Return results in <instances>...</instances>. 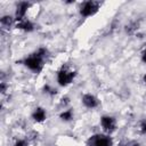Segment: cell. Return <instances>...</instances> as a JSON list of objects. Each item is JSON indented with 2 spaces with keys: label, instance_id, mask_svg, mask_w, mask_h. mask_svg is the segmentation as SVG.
<instances>
[{
  "label": "cell",
  "instance_id": "1",
  "mask_svg": "<svg viewBox=\"0 0 146 146\" xmlns=\"http://www.w3.org/2000/svg\"><path fill=\"white\" fill-rule=\"evenodd\" d=\"M47 52L48 51L46 48H42V47L39 48L38 50H35L33 54H31L23 60L24 66L34 73H40L43 68V63H44Z\"/></svg>",
  "mask_w": 146,
  "mask_h": 146
},
{
  "label": "cell",
  "instance_id": "2",
  "mask_svg": "<svg viewBox=\"0 0 146 146\" xmlns=\"http://www.w3.org/2000/svg\"><path fill=\"white\" fill-rule=\"evenodd\" d=\"M75 78V73L73 70L68 68V67H62L58 72H57V82L59 86L62 87H66L70 83H72V81Z\"/></svg>",
  "mask_w": 146,
  "mask_h": 146
},
{
  "label": "cell",
  "instance_id": "3",
  "mask_svg": "<svg viewBox=\"0 0 146 146\" xmlns=\"http://www.w3.org/2000/svg\"><path fill=\"white\" fill-rule=\"evenodd\" d=\"M88 144L89 146H112L113 141L108 135L98 133V135H94L92 137H90Z\"/></svg>",
  "mask_w": 146,
  "mask_h": 146
},
{
  "label": "cell",
  "instance_id": "4",
  "mask_svg": "<svg viewBox=\"0 0 146 146\" xmlns=\"http://www.w3.org/2000/svg\"><path fill=\"white\" fill-rule=\"evenodd\" d=\"M99 9V3L96 1H86L80 8V15L82 17H90L95 15Z\"/></svg>",
  "mask_w": 146,
  "mask_h": 146
},
{
  "label": "cell",
  "instance_id": "5",
  "mask_svg": "<svg viewBox=\"0 0 146 146\" xmlns=\"http://www.w3.org/2000/svg\"><path fill=\"white\" fill-rule=\"evenodd\" d=\"M100 125H102L104 131L111 133V132H113L116 129V121H115V119L113 116L104 115L100 119Z\"/></svg>",
  "mask_w": 146,
  "mask_h": 146
},
{
  "label": "cell",
  "instance_id": "6",
  "mask_svg": "<svg viewBox=\"0 0 146 146\" xmlns=\"http://www.w3.org/2000/svg\"><path fill=\"white\" fill-rule=\"evenodd\" d=\"M82 104L87 108H95L98 106V99L91 94H84L82 96Z\"/></svg>",
  "mask_w": 146,
  "mask_h": 146
},
{
  "label": "cell",
  "instance_id": "7",
  "mask_svg": "<svg viewBox=\"0 0 146 146\" xmlns=\"http://www.w3.org/2000/svg\"><path fill=\"white\" fill-rule=\"evenodd\" d=\"M15 25L17 29L22 30V31H25V32H31L34 30V25L33 23L27 19V18H23V19H19V21H16L15 22Z\"/></svg>",
  "mask_w": 146,
  "mask_h": 146
},
{
  "label": "cell",
  "instance_id": "8",
  "mask_svg": "<svg viewBox=\"0 0 146 146\" xmlns=\"http://www.w3.org/2000/svg\"><path fill=\"white\" fill-rule=\"evenodd\" d=\"M32 119L38 122V123H41L43 122L46 119H47V113H46V110L42 108V107H36L33 113H32Z\"/></svg>",
  "mask_w": 146,
  "mask_h": 146
},
{
  "label": "cell",
  "instance_id": "9",
  "mask_svg": "<svg viewBox=\"0 0 146 146\" xmlns=\"http://www.w3.org/2000/svg\"><path fill=\"white\" fill-rule=\"evenodd\" d=\"M13 23H15V18H13L11 16H9V15H6V16H2L1 17V25H2V27H8V26H10Z\"/></svg>",
  "mask_w": 146,
  "mask_h": 146
},
{
  "label": "cell",
  "instance_id": "10",
  "mask_svg": "<svg viewBox=\"0 0 146 146\" xmlns=\"http://www.w3.org/2000/svg\"><path fill=\"white\" fill-rule=\"evenodd\" d=\"M59 117H60L63 121H65V122H67V121H71V120L73 119V112H72L71 110H66V111H63V112L59 114Z\"/></svg>",
  "mask_w": 146,
  "mask_h": 146
},
{
  "label": "cell",
  "instance_id": "11",
  "mask_svg": "<svg viewBox=\"0 0 146 146\" xmlns=\"http://www.w3.org/2000/svg\"><path fill=\"white\" fill-rule=\"evenodd\" d=\"M15 146H29V144L25 139H17L15 143Z\"/></svg>",
  "mask_w": 146,
  "mask_h": 146
},
{
  "label": "cell",
  "instance_id": "12",
  "mask_svg": "<svg viewBox=\"0 0 146 146\" xmlns=\"http://www.w3.org/2000/svg\"><path fill=\"white\" fill-rule=\"evenodd\" d=\"M140 131H141V133L146 135V120L141 121V123H140Z\"/></svg>",
  "mask_w": 146,
  "mask_h": 146
},
{
  "label": "cell",
  "instance_id": "13",
  "mask_svg": "<svg viewBox=\"0 0 146 146\" xmlns=\"http://www.w3.org/2000/svg\"><path fill=\"white\" fill-rule=\"evenodd\" d=\"M141 60H143L144 63H146V49L141 52Z\"/></svg>",
  "mask_w": 146,
  "mask_h": 146
},
{
  "label": "cell",
  "instance_id": "14",
  "mask_svg": "<svg viewBox=\"0 0 146 146\" xmlns=\"http://www.w3.org/2000/svg\"><path fill=\"white\" fill-rule=\"evenodd\" d=\"M143 79H144V82H146V73L144 74V78H143Z\"/></svg>",
  "mask_w": 146,
  "mask_h": 146
},
{
  "label": "cell",
  "instance_id": "15",
  "mask_svg": "<svg viewBox=\"0 0 146 146\" xmlns=\"http://www.w3.org/2000/svg\"><path fill=\"white\" fill-rule=\"evenodd\" d=\"M132 146H139V145H138V144H133Z\"/></svg>",
  "mask_w": 146,
  "mask_h": 146
}]
</instances>
